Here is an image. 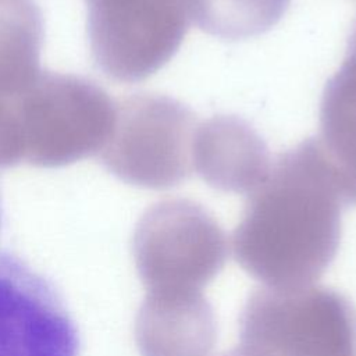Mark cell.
<instances>
[{
  "label": "cell",
  "mask_w": 356,
  "mask_h": 356,
  "mask_svg": "<svg viewBox=\"0 0 356 356\" xmlns=\"http://www.w3.org/2000/svg\"><path fill=\"white\" fill-rule=\"evenodd\" d=\"M192 170L221 192L250 193L267 177L271 159L256 129L236 115H214L193 131Z\"/></svg>",
  "instance_id": "5b68a950"
},
{
  "label": "cell",
  "mask_w": 356,
  "mask_h": 356,
  "mask_svg": "<svg viewBox=\"0 0 356 356\" xmlns=\"http://www.w3.org/2000/svg\"><path fill=\"white\" fill-rule=\"evenodd\" d=\"M135 337L142 356H210L217 323L202 292L146 293Z\"/></svg>",
  "instance_id": "52a82bcc"
},
{
  "label": "cell",
  "mask_w": 356,
  "mask_h": 356,
  "mask_svg": "<svg viewBox=\"0 0 356 356\" xmlns=\"http://www.w3.org/2000/svg\"><path fill=\"white\" fill-rule=\"evenodd\" d=\"M134 150L135 179L152 188H171L191 175V145L196 118L192 110L167 96L147 99L139 108Z\"/></svg>",
  "instance_id": "8992f818"
},
{
  "label": "cell",
  "mask_w": 356,
  "mask_h": 356,
  "mask_svg": "<svg viewBox=\"0 0 356 356\" xmlns=\"http://www.w3.org/2000/svg\"><path fill=\"white\" fill-rule=\"evenodd\" d=\"M239 341L249 356H356V309L321 285L259 288L241 312Z\"/></svg>",
  "instance_id": "7a4b0ae2"
},
{
  "label": "cell",
  "mask_w": 356,
  "mask_h": 356,
  "mask_svg": "<svg viewBox=\"0 0 356 356\" xmlns=\"http://www.w3.org/2000/svg\"><path fill=\"white\" fill-rule=\"evenodd\" d=\"M320 128L323 146L356 188V18L342 64L323 90Z\"/></svg>",
  "instance_id": "ba28073f"
},
{
  "label": "cell",
  "mask_w": 356,
  "mask_h": 356,
  "mask_svg": "<svg viewBox=\"0 0 356 356\" xmlns=\"http://www.w3.org/2000/svg\"><path fill=\"white\" fill-rule=\"evenodd\" d=\"M220 356H249V355H246L243 350H241V349L238 348V349L228 350V352H225V353H222V355H220Z\"/></svg>",
  "instance_id": "30bf717a"
},
{
  "label": "cell",
  "mask_w": 356,
  "mask_h": 356,
  "mask_svg": "<svg viewBox=\"0 0 356 356\" xmlns=\"http://www.w3.org/2000/svg\"><path fill=\"white\" fill-rule=\"evenodd\" d=\"M356 206V188L312 136L278 154L249 193L232 235L235 260L267 286L312 284L332 263L341 210Z\"/></svg>",
  "instance_id": "6da1fadb"
},
{
  "label": "cell",
  "mask_w": 356,
  "mask_h": 356,
  "mask_svg": "<svg viewBox=\"0 0 356 356\" xmlns=\"http://www.w3.org/2000/svg\"><path fill=\"white\" fill-rule=\"evenodd\" d=\"M203 32L225 40L261 35L285 15L291 0H184Z\"/></svg>",
  "instance_id": "9c48e42d"
},
{
  "label": "cell",
  "mask_w": 356,
  "mask_h": 356,
  "mask_svg": "<svg viewBox=\"0 0 356 356\" xmlns=\"http://www.w3.org/2000/svg\"><path fill=\"white\" fill-rule=\"evenodd\" d=\"M134 254L147 293L202 292L224 267L228 242L202 204L184 197L167 199L143 216Z\"/></svg>",
  "instance_id": "3957f363"
},
{
  "label": "cell",
  "mask_w": 356,
  "mask_h": 356,
  "mask_svg": "<svg viewBox=\"0 0 356 356\" xmlns=\"http://www.w3.org/2000/svg\"><path fill=\"white\" fill-rule=\"evenodd\" d=\"M79 334L53 282L0 252V356H78Z\"/></svg>",
  "instance_id": "277c9868"
}]
</instances>
